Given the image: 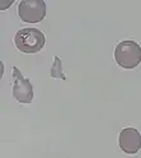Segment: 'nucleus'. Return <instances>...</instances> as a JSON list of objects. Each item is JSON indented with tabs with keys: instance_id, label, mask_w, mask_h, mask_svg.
Wrapping results in <instances>:
<instances>
[{
	"instance_id": "1",
	"label": "nucleus",
	"mask_w": 141,
	"mask_h": 158,
	"mask_svg": "<svg viewBox=\"0 0 141 158\" xmlns=\"http://www.w3.org/2000/svg\"><path fill=\"white\" fill-rule=\"evenodd\" d=\"M46 42L42 31L37 28H22L14 36V45L21 52L36 54L41 51Z\"/></svg>"
},
{
	"instance_id": "2",
	"label": "nucleus",
	"mask_w": 141,
	"mask_h": 158,
	"mask_svg": "<svg viewBox=\"0 0 141 158\" xmlns=\"http://www.w3.org/2000/svg\"><path fill=\"white\" fill-rule=\"evenodd\" d=\"M115 60L123 69H135L141 63V46L132 40L121 41L115 48Z\"/></svg>"
},
{
	"instance_id": "3",
	"label": "nucleus",
	"mask_w": 141,
	"mask_h": 158,
	"mask_svg": "<svg viewBox=\"0 0 141 158\" xmlns=\"http://www.w3.org/2000/svg\"><path fill=\"white\" fill-rule=\"evenodd\" d=\"M46 12L43 0H22L18 4V15L26 23H39L46 17Z\"/></svg>"
},
{
	"instance_id": "4",
	"label": "nucleus",
	"mask_w": 141,
	"mask_h": 158,
	"mask_svg": "<svg viewBox=\"0 0 141 158\" xmlns=\"http://www.w3.org/2000/svg\"><path fill=\"white\" fill-rule=\"evenodd\" d=\"M13 96L19 103L28 105L33 100V87L29 79L24 78L21 70L13 66Z\"/></svg>"
},
{
	"instance_id": "5",
	"label": "nucleus",
	"mask_w": 141,
	"mask_h": 158,
	"mask_svg": "<svg viewBox=\"0 0 141 158\" xmlns=\"http://www.w3.org/2000/svg\"><path fill=\"white\" fill-rule=\"evenodd\" d=\"M119 148L126 154H136L141 149V134L135 127H125L118 135Z\"/></svg>"
},
{
	"instance_id": "6",
	"label": "nucleus",
	"mask_w": 141,
	"mask_h": 158,
	"mask_svg": "<svg viewBox=\"0 0 141 158\" xmlns=\"http://www.w3.org/2000/svg\"><path fill=\"white\" fill-rule=\"evenodd\" d=\"M51 78L55 79H62V81H66V77L62 72V64H61V59L58 56L54 57V64L51 68Z\"/></svg>"
},
{
	"instance_id": "7",
	"label": "nucleus",
	"mask_w": 141,
	"mask_h": 158,
	"mask_svg": "<svg viewBox=\"0 0 141 158\" xmlns=\"http://www.w3.org/2000/svg\"><path fill=\"white\" fill-rule=\"evenodd\" d=\"M13 4V0H10V2H4V0H0V9L2 10H5L6 8H9Z\"/></svg>"
}]
</instances>
